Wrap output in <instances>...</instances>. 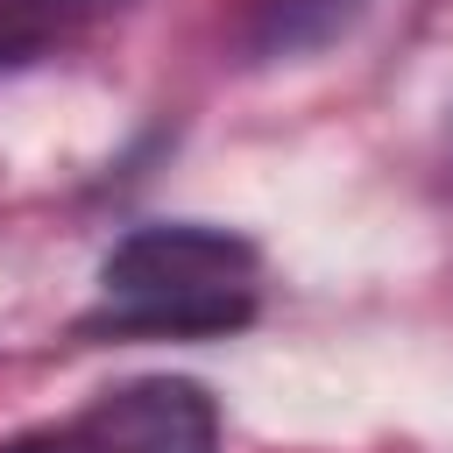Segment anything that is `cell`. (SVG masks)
<instances>
[{
    "label": "cell",
    "instance_id": "cell-1",
    "mask_svg": "<svg viewBox=\"0 0 453 453\" xmlns=\"http://www.w3.org/2000/svg\"><path fill=\"white\" fill-rule=\"evenodd\" d=\"M262 255L205 219H156L113 241L78 333L106 340H212L255 319Z\"/></svg>",
    "mask_w": 453,
    "mask_h": 453
},
{
    "label": "cell",
    "instance_id": "cell-2",
    "mask_svg": "<svg viewBox=\"0 0 453 453\" xmlns=\"http://www.w3.org/2000/svg\"><path fill=\"white\" fill-rule=\"evenodd\" d=\"M99 453H219V411L184 375H142L106 389L85 418Z\"/></svg>",
    "mask_w": 453,
    "mask_h": 453
},
{
    "label": "cell",
    "instance_id": "cell-3",
    "mask_svg": "<svg viewBox=\"0 0 453 453\" xmlns=\"http://www.w3.org/2000/svg\"><path fill=\"white\" fill-rule=\"evenodd\" d=\"M368 0H248L241 7V50L255 64H290L326 42H340L361 21Z\"/></svg>",
    "mask_w": 453,
    "mask_h": 453
},
{
    "label": "cell",
    "instance_id": "cell-4",
    "mask_svg": "<svg viewBox=\"0 0 453 453\" xmlns=\"http://www.w3.org/2000/svg\"><path fill=\"white\" fill-rule=\"evenodd\" d=\"M42 21L28 14V7H0V71H14V64H28L35 50H42Z\"/></svg>",
    "mask_w": 453,
    "mask_h": 453
},
{
    "label": "cell",
    "instance_id": "cell-5",
    "mask_svg": "<svg viewBox=\"0 0 453 453\" xmlns=\"http://www.w3.org/2000/svg\"><path fill=\"white\" fill-rule=\"evenodd\" d=\"M0 453H99V446H92V432L71 418V425H42V432H21V439H7Z\"/></svg>",
    "mask_w": 453,
    "mask_h": 453
},
{
    "label": "cell",
    "instance_id": "cell-6",
    "mask_svg": "<svg viewBox=\"0 0 453 453\" xmlns=\"http://www.w3.org/2000/svg\"><path fill=\"white\" fill-rule=\"evenodd\" d=\"M64 7H113V0H28L35 21H42V14H64Z\"/></svg>",
    "mask_w": 453,
    "mask_h": 453
}]
</instances>
